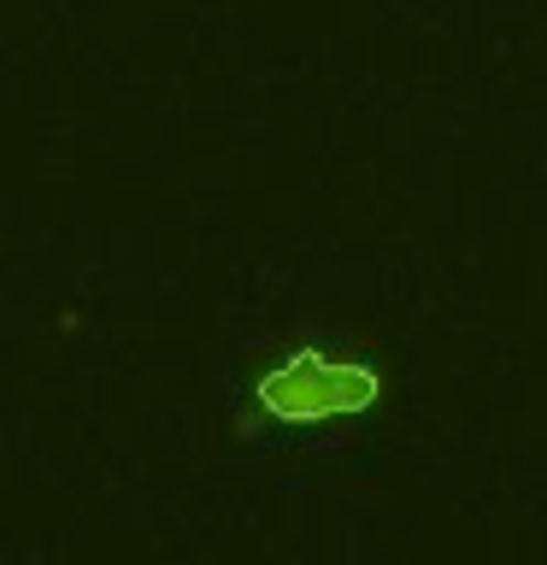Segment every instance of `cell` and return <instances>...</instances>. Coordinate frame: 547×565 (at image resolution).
<instances>
[{
    "mask_svg": "<svg viewBox=\"0 0 547 565\" xmlns=\"http://www.w3.org/2000/svg\"><path fill=\"white\" fill-rule=\"evenodd\" d=\"M383 365L347 348L289 342L247 371V401L277 430H330L342 418H360L383 401Z\"/></svg>",
    "mask_w": 547,
    "mask_h": 565,
    "instance_id": "cell-1",
    "label": "cell"
}]
</instances>
